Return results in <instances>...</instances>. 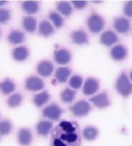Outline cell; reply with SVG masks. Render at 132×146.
<instances>
[{
  "mask_svg": "<svg viewBox=\"0 0 132 146\" xmlns=\"http://www.w3.org/2000/svg\"><path fill=\"white\" fill-rule=\"evenodd\" d=\"M71 53L67 49L62 48L54 53L55 61L61 65L68 64L71 61Z\"/></svg>",
  "mask_w": 132,
  "mask_h": 146,
  "instance_id": "4fadbf2b",
  "label": "cell"
},
{
  "mask_svg": "<svg viewBox=\"0 0 132 146\" xmlns=\"http://www.w3.org/2000/svg\"><path fill=\"white\" fill-rule=\"evenodd\" d=\"M10 11L5 9H0V23L4 24L10 19Z\"/></svg>",
  "mask_w": 132,
  "mask_h": 146,
  "instance_id": "1f68e13d",
  "label": "cell"
},
{
  "mask_svg": "<svg viewBox=\"0 0 132 146\" xmlns=\"http://www.w3.org/2000/svg\"><path fill=\"white\" fill-rule=\"evenodd\" d=\"M94 106L99 108H104L110 106L111 101L106 92H103L93 96L89 99Z\"/></svg>",
  "mask_w": 132,
  "mask_h": 146,
  "instance_id": "52a82bcc",
  "label": "cell"
},
{
  "mask_svg": "<svg viewBox=\"0 0 132 146\" xmlns=\"http://www.w3.org/2000/svg\"><path fill=\"white\" fill-rule=\"evenodd\" d=\"M57 9L58 11L66 17H68L71 15L72 7L71 4L66 1H61L57 4Z\"/></svg>",
  "mask_w": 132,
  "mask_h": 146,
  "instance_id": "4316f807",
  "label": "cell"
},
{
  "mask_svg": "<svg viewBox=\"0 0 132 146\" xmlns=\"http://www.w3.org/2000/svg\"><path fill=\"white\" fill-rule=\"evenodd\" d=\"M22 25L26 31L33 33L37 29V20L35 18L31 16L25 17L23 20Z\"/></svg>",
  "mask_w": 132,
  "mask_h": 146,
  "instance_id": "d4e9b609",
  "label": "cell"
},
{
  "mask_svg": "<svg viewBox=\"0 0 132 146\" xmlns=\"http://www.w3.org/2000/svg\"><path fill=\"white\" fill-rule=\"evenodd\" d=\"M32 134L27 128H21L18 132L17 141L21 146H29L32 141Z\"/></svg>",
  "mask_w": 132,
  "mask_h": 146,
  "instance_id": "9c48e42d",
  "label": "cell"
},
{
  "mask_svg": "<svg viewBox=\"0 0 132 146\" xmlns=\"http://www.w3.org/2000/svg\"><path fill=\"white\" fill-rule=\"evenodd\" d=\"M7 2V1H0V7L5 5Z\"/></svg>",
  "mask_w": 132,
  "mask_h": 146,
  "instance_id": "e575fe53",
  "label": "cell"
},
{
  "mask_svg": "<svg viewBox=\"0 0 132 146\" xmlns=\"http://www.w3.org/2000/svg\"><path fill=\"white\" fill-rule=\"evenodd\" d=\"M50 99V95L46 91L37 94L33 96V102L37 107H41L46 104Z\"/></svg>",
  "mask_w": 132,
  "mask_h": 146,
  "instance_id": "d6986e66",
  "label": "cell"
},
{
  "mask_svg": "<svg viewBox=\"0 0 132 146\" xmlns=\"http://www.w3.org/2000/svg\"><path fill=\"white\" fill-rule=\"evenodd\" d=\"M15 84L9 78H6L0 82V91L5 95L11 94L15 90Z\"/></svg>",
  "mask_w": 132,
  "mask_h": 146,
  "instance_id": "603a6c76",
  "label": "cell"
},
{
  "mask_svg": "<svg viewBox=\"0 0 132 146\" xmlns=\"http://www.w3.org/2000/svg\"><path fill=\"white\" fill-rule=\"evenodd\" d=\"M72 40L73 43L81 45L88 43L87 34L82 30L73 32L72 34Z\"/></svg>",
  "mask_w": 132,
  "mask_h": 146,
  "instance_id": "ac0fdd59",
  "label": "cell"
},
{
  "mask_svg": "<svg viewBox=\"0 0 132 146\" xmlns=\"http://www.w3.org/2000/svg\"><path fill=\"white\" fill-rule=\"evenodd\" d=\"M72 113L75 117H82L88 115L91 111V106L85 100H80L70 107Z\"/></svg>",
  "mask_w": 132,
  "mask_h": 146,
  "instance_id": "3957f363",
  "label": "cell"
},
{
  "mask_svg": "<svg viewBox=\"0 0 132 146\" xmlns=\"http://www.w3.org/2000/svg\"><path fill=\"white\" fill-rule=\"evenodd\" d=\"M54 27L48 21H41L38 27V32L41 36L47 37L54 33Z\"/></svg>",
  "mask_w": 132,
  "mask_h": 146,
  "instance_id": "ffe728a7",
  "label": "cell"
},
{
  "mask_svg": "<svg viewBox=\"0 0 132 146\" xmlns=\"http://www.w3.org/2000/svg\"><path fill=\"white\" fill-rule=\"evenodd\" d=\"M54 70L53 63L49 61H42L39 63L37 67L38 73L43 77L50 76Z\"/></svg>",
  "mask_w": 132,
  "mask_h": 146,
  "instance_id": "7c38bea8",
  "label": "cell"
},
{
  "mask_svg": "<svg viewBox=\"0 0 132 146\" xmlns=\"http://www.w3.org/2000/svg\"><path fill=\"white\" fill-rule=\"evenodd\" d=\"M87 26L90 30L94 33L102 31L105 26V21L101 16L96 13H93L87 20Z\"/></svg>",
  "mask_w": 132,
  "mask_h": 146,
  "instance_id": "5b68a950",
  "label": "cell"
},
{
  "mask_svg": "<svg viewBox=\"0 0 132 146\" xmlns=\"http://www.w3.org/2000/svg\"><path fill=\"white\" fill-rule=\"evenodd\" d=\"M23 100L22 96L19 93L12 94L7 99V105L10 108H16L20 106Z\"/></svg>",
  "mask_w": 132,
  "mask_h": 146,
  "instance_id": "83f0119b",
  "label": "cell"
},
{
  "mask_svg": "<svg viewBox=\"0 0 132 146\" xmlns=\"http://www.w3.org/2000/svg\"><path fill=\"white\" fill-rule=\"evenodd\" d=\"M99 87V82L94 78H88L85 81L83 87V93L86 96H91L96 93Z\"/></svg>",
  "mask_w": 132,
  "mask_h": 146,
  "instance_id": "ba28073f",
  "label": "cell"
},
{
  "mask_svg": "<svg viewBox=\"0 0 132 146\" xmlns=\"http://www.w3.org/2000/svg\"><path fill=\"white\" fill-rule=\"evenodd\" d=\"M12 129V125L10 121L3 119L0 121V135L6 136L9 135Z\"/></svg>",
  "mask_w": 132,
  "mask_h": 146,
  "instance_id": "f1b7e54d",
  "label": "cell"
},
{
  "mask_svg": "<svg viewBox=\"0 0 132 146\" xmlns=\"http://www.w3.org/2000/svg\"><path fill=\"white\" fill-rule=\"evenodd\" d=\"M83 84V79L80 76H73L70 80L69 84L74 90H77L81 87Z\"/></svg>",
  "mask_w": 132,
  "mask_h": 146,
  "instance_id": "4dcf8cb0",
  "label": "cell"
},
{
  "mask_svg": "<svg viewBox=\"0 0 132 146\" xmlns=\"http://www.w3.org/2000/svg\"><path fill=\"white\" fill-rule=\"evenodd\" d=\"M118 41L117 35L112 30H107L103 32L100 37V42L103 45L109 47Z\"/></svg>",
  "mask_w": 132,
  "mask_h": 146,
  "instance_id": "30bf717a",
  "label": "cell"
},
{
  "mask_svg": "<svg viewBox=\"0 0 132 146\" xmlns=\"http://www.w3.org/2000/svg\"><path fill=\"white\" fill-rule=\"evenodd\" d=\"M76 96V91L69 88H66L63 90L61 93V100L67 104L71 103L73 101Z\"/></svg>",
  "mask_w": 132,
  "mask_h": 146,
  "instance_id": "484cf974",
  "label": "cell"
},
{
  "mask_svg": "<svg viewBox=\"0 0 132 146\" xmlns=\"http://www.w3.org/2000/svg\"><path fill=\"white\" fill-rule=\"evenodd\" d=\"M113 27L119 33H127L130 29V22L125 17H118L114 21Z\"/></svg>",
  "mask_w": 132,
  "mask_h": 146,
  "instance_id": "8fae6325",
  "label": "cell"
},
{
  "mask_svg": "<svg viewBox=\"0 0 132 146\" xmlns=\"http://www.w3.org/2000/svg\"><path fill=\"white\" fill-rule=\"evenodd\" d=\"M63 112V110L58 104H51L44 107L42 112V116L50 120L58 121Z\"/></svg>",
  "mask_w": 132,
  "mask_h": 146,
  "instance_id": "277c9868",
  "label": "cell"
},
{
  "mask_svg": "<svg viewBox=\"0 0 132 146\" xmlns=\"http://www.w3.org/2000/svg\"><path fill=\"white\" fill-rule=\"evenodd\" d=\"M49 18L56 28L59 29L63 26L64 24V19L58 13L56 12H51L49 14Z\"/></svg>",
  "mask_w": 132,
  "mask_h": 146,
  "instance_id": "f546056e",
  "label": "cell"
},
{
  "mask_svg": "<svg viewBox=\"0 0 132 146\" xmlns=\"http://www.w3.org/2000/svg\"><path fill=\"white\" fill-rule=\"evenodd\" d=\"M25 40V34L19 30H13L10 33L8 40L10 43L18 44L23 42Z\"/></svg>",
  "mask_w": 132,
  "mask_h": 146,
  "instance_id": "cb8c5ba5",
  "label": "cell"
},
{
  "mask_svg": "<svg viewBox=\"0 0 132 146\" xmlns=\"http://www.w3.org/2000/svg\"><path fill=\"white\" fill-rule=\"evenodd\" d=\"M99 131L94 126H87L82 131V136L84 139L88 141L95 140L98 136Z\"/></svg>",
  "mask_w": 132,
  "mask_h": 146,
  "instance_id": "e0dca14e",
  "label": "cell"
},
{
  "mask_svg": "<svg viewBox=\"0 0 132 146\" xmlns=\"http://www.w3.org/2000/svg\"><path fill=\"white\" fill-rule=\"evenodd\" d=\"M29 54V50L25 46H19L16 47L12 52L13 58L19 62L25 61L27 58Z\"/></svg>",
  "mask_w": 132,
  "mask_h": 146,
  "instance_id": "2e32d148",
  "label": "cell"
},
{
  "mask_svg": "<svg viewBox=\"0 0 132 146\" xmlns=\"http://www.w3.org/2000/svg\"><path fill=\"white\" fill-rule=\"evenodd\" d=\"M115 87L118 92L124 97H127L132 94V84L125 72H122L118 78Z\"/></svg>",
  "mask_w": 132,
  "mask_h": 146,
  "instance_id": "7a4b0ae2",
  "label": "cell"
},
{
  "mask_svg": "<svg viewBox=\"0 0 132 146\" xmlns=\"http://www.w3.org/2000/svg\"><path fill=\"white\" fill-rule=\"evenodd\" d=\"M71 70H70L68 67H61L56 70L55 77L60 83H65L71 75Z\"/></svg>",
  "mask_w": 132,
  "mask_h": 146,
  "instance_id": "44dd1931",
  "label": "cell"
},
{
  "mask_svg": "<svg viewBox=\"0 0 132 146\" xmlns=\"http://www.w3.org/2000/svg\"><path fill=\"white\" fill-rule=\"evenodd\" d=\"M25 85L26 90L33 92H37L41 91L44 88V83L40 78L32 76L26 79Z\"/></svg>",
  "mask_w": 132,
  "mask_h": 146,
  "instance_id": "8992f818",
  "label": "cell"
},
{
  "mask_svg": "<svg viewBox=\"0 0 132 146\" xmlns=\"http://www.w3.org/2000/svg\"><path fill=\"white\" fill-rule=\"evenodd\" d=\"M73 6L77 9H83L87 5V2L86 1H72Z\"/></svg>",
  "mask_w": 132,
  "mask_h": 146,
  "instance_id": "836d02e7",
  "label": "cell"
},
{
  "mask_svg": "<svg viewBox=\"0 0 132 146\" xmlns=\"http://www.w3.org/2000/svg\"><path fill=\"white\" fill-rule=\"evenodd\" d=\"M51 146H81L79 126L74 122L62 121L51 132Z\"/></svg>",
  "mask_w": 132,
  "mask_h": 146,
  "instance_id": "6da1fadb",
  "label": "cell"
},
{
  "mask_svg": "<svg viewBox=\"0 0 132 146\" xmlns=\"http://www.w3.org/2000/svg\"><path fill=\"white\" fill-rule=\"evenodd\" d=\"M124 14L129 17H132V1H128L124 7Z\"/></svg>",
  "mask_w": 132,
  "mask_h": 146,
  "instance_id": "d6a6232c",
  "label": "cell"
},
{
  "mask_svg": "<svg viewBox=\"0 0 132 146\" xmlns=\"http://www.w3.org/2000/svg\"><path fill=\"white\" fill-rule=\"evenodd\" d=\"M53 123L48 120H41L36 125L37 133L39 136L46 137L53 128Z\"/></svg>",
  "mask_w": 132,
  "mask_h": 146,
  "instance_id": "5bb4252c",
  "label": "cell"
},
{
  "mask_svg": "<svg viewBox=\"0 0 132 146\" xmlns=\"http://www.w3.org/2000/svg\"><path fill=\"white\" fill-rule=\"evenodd\" d=\"M111 54L112 58L115 61H122L126 57L127 50L124 46L117 44L112 48Z\"/></svg>",
  "mask_w": 132,
  "mask_h": 146,
  "instance_id": "9a60e30c",
  "label": "cell"
},
{
  "mask_svg": "<svg viewBox=\"0 0 132 146\" xmlns=\"http://www.w3.org/2000/svg\"><path fill=\"white\" fill-rule=\"evenodd\" d=\"M22 9L27 14L33 15L39 10V3L36 1H26L22 3Z\"/></svg>",
  "mask_w": 132,
  "mask_h": 146,
  "instance_id": "7402d4cb",
  "label": "cell"
},
{
  "mask_svg": "<svg viewBox=\"0 0 132 146\" xmlns=\"http://www.w3.org/2000/svg\"><path fill=\"white\" fill-rule=\"evenodd\" d=\"M130 77H131V80L132 81V71H131V72L130 73Z\"/></svg>",
  "mask_w": 132,
  "mask_h": 146,
  "instance_id": "d590c367",
  "label": "cell"
}]
</instances>
